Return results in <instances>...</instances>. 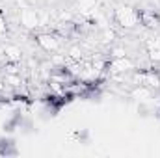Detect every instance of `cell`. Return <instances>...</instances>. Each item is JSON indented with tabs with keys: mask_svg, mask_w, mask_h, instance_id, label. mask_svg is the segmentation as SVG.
Returning a JSON list of instances; mask_svg holds the SVG:
<instances>
[{
	"mask_svg": "<svg viewBox=\"0 0 160 158\" xmlns=\"http://www.w3.org/2000/svg\"><path fill=\"white\" fill-rule=\"evenodd\" d=\"M36 39H38V45L45 52L54 54V52H60V48H62V39L56 34H39Z\"/></svg>",
	"mask_w": 160,
	"mask_h": 158,
	"instance_id": "obj_5",
	"label": "cell"
},
{
	"mask_svg": "<svg viewBox=\"0 0 160 158\" xmlns=\"http://www.w3.org/2000/svg\"><path fill=\"white\" fill-rule=\"evenodd\" d=\"M6 34H8V22H6L4 15H0V39H2Z\"/></svg>",
	"mask_w": 160,
	"mask_h": 158,
	"instance_id": "obj_17",
	"label": "cell"
},
{
	"mask_svg": "<svg viewBox=\"0 0 160 158\" xmlns=\"http://www.w3.org/2000/svg\"><path fill=\"white\" fill-rule=\"evenodd\" d=\"M128 97L132 99V101H136V102H140V104H149V102H153V89L151 87H147V86H143V84H136L130 91H128Z\"/></svg>",
	"mask_w": 160,
	"mask_h": 158,
	"instance_id": "obj_6",
	"label": "cell"
},
{
	"mask_svg": "<svg viewBox=\"0 0 160 158\" xmlns=\"http://www.w3.org/2000/svg\"><path fill=\"white\" fill-rule=\"evenodd\" d=\"M75 7H77V11H78L82 17L89 19L101 6H99V0H77L75 2Z\"/></svg>",
	"mask_w": 160,
	"mask_h": 158,
	"instance_id": "obj_8",
	"label": "cell"
},
{
	"mask_svg": "<svg viewBox=\"0 0 160 158\" xmlns=\"http://www.w3.org/2000/svg\"><path fill=\"white\" fill-rule=\"evenodd\" d=\"M28 2H30V4H32V2H36V0H28Z\"/></svg>",
	"mask_w": 160,
	"mask_h": 158,
	"instance_id": "obj_19",
	"label": "cell"
},
{
	"mask_svg": "<svg viewBox=\"0 0 160 158\" xmlns=\"http://www.w3.org/2000/svg\"><path fill=\"white\" fill-rule=\"evenodd\" d=\"M149 52V60L153 63H158L160 62V48H153V50H147Z\"/></svg>",
	"mask_w": 160,
	"mask_h": 158,
	"instance_id": "obj_16",
	"label": "cell"
},
{
	"mask_svg": "<svg viewBox=\"0 0 160 158\" xmlns=\"http://www.w3.org/2000/svg\"><path fill=\"white\" fill-rule=\"evenodd\" d=\"M6 84L9 87H21L22 86V78H21V73H8L6 75Z\"/></svg>",
	"mask_w": 160,
	"mask_h": 158,
	"instance_id": "obj_10",
	"label": "cell"
},
{
	"mask_svg": "<svg viewBox=\"0 0 160 158\" xmlns=\"http://www.w3.org/2000/svg\"><path fill=\"white\" fill-rule=\"evenodd\" d=\"M106 69L110 73H132V71H136V63L128 56L112 58V62H106Z\"/></svg>",
	"mask_w": 160,
	"mask_h": 158,
	"instance_id": "obj_4",
	"label": "cell"
},
{
	"mask_svg": "<svg viewBox=\"0 0 160 158\" xmlns=\"http://www.w3.org/2000/svg\"><path fill=\"white\" fill-rule=\"evenodd\" d=\"M145 47H147V50H153V48H160V36H153V37H147V39H145Z\"/></svg>",
	"mask_w": 160,
	"mask_h": 158,
	"instance_id": "obj_13",
	"label": "cell"
},
{
	"mask_svg": "<svg viewBox=\"0 0 160 158\" xmlns=\"http://www.w3.org/2000/svg\"><path fill=\"white\" fill-rule=\"evenodd\" d=\"M130 80L132 84H143L151 89H160V75L155 71H132Z\"/></svg>",
	"mask_w": 160,
	"mask_h": 158,
	"instance_id": "obj_2",
	"label": "cell"
},
{
	"mask_svg": "<svg viewBox=\"0 0 160 158\" xmlns=\"http://www.w3.org/2000/svg\"><path fill=\"white\" fill-rule=\"evenodd\" d=\"M158 15H160V4H158Z\"/></svg>",
	"mask_w": 160,
	"mask_h": 158,
	"instance_id": "obj_20",
	"label": "cell"
},
{
	"mask_svg": "<svg viewBox=\"0 0 160 158\" xmlns=\"http://www.w3.org/2000/svg\"><path fill=\"white\" fill-rule=\"evenodd\" d=\"M0 54L4 56L6 62H19L22 60V48L19 45H13V43H6L0 47Z\"/></svg>",
	"mask_w": 160,
	"mask_h": 158,
	"instance_id": "obj_7",
	"label": "cell"
},
{
	"mask_svg": "<svg viewBox=\"0 0 160 158\" xmlns=\"http://www.w3.org/2000/svg\"><path fill=\"white\" fill-rule=\"evenodd\" d=\"M56 19L60 21V24L71 22V21H73V13H71L69 9H58V11H56Z\"/></svg>",
	"mask_w": 160,
	"mask_h": 158,
	"instance_id": "obj_12",
	"label": "cell"
},
{
	"mask_svg": "<svg viewBox=\"0 0 160 158\" xmlns=\"http://www.w3.org/2000/svg\"><path fill=\"white\" fill-rule=\"evenodd\" d=\"M114 2H119V4H127L128 0H114Z\"/></svg>",
	"mask_w": 160,
	"mask_h": 158,
	"instance_id": "obj_18",
	"label": "cell"
},
{
	"mask_svg": "<svg viewBox=\"0 0 160 158\" xmlns=\"http://www.w3.org/2000/svg\"><path fill=\"white\" fill-rule=\"evenodd\" d=\"M114 21L125 30H132L142 22L140 13L136 11V7H132L128 4H121L114 9Z\"/></svg>",
	"mask_w": 160,
	"mask_h": 158,
	"instance_id": "obj_1",
	"label": "cell"
},
{
	"mask_svg": "<svg viewBox=\"0 0 160 158\" xmlns=\"http://www.w3.org/2000/svg\"><path fill=\"white\" fill-rule=\"evenodd\" d=\"M38 15H39V26H48L50 24V13L47 9H39Z\"/></svg>",
	"mask_w": 160,
	"mask_h": 158,
	"instance_id": "obj_14",
	"label": "cell"
},
{
	"mask_svg": "<svg viewBox=\"0 0 160 158\" xmlns=\"http://www.w3.org/2000/svg\"><path fill=\"white\" fill-rule=\"evenodd\" d=\"M110 54H112V58H123V56H128V52H127V48L125 47H112L110 48Z\"/></svg>",
	"mask_w": 160,
	"mask_h": 158,
	"instance_id": "obj_15",
	"label": "cell"
},
{
	"mask_svg": "<svg viewBox=\"0 0 160 158\" xmlns=\"http://www.w3.org/2000/svg\"><path fill=\"white\" fill-rule=\"evenodd\" d=\"M116 37H118V34H116L114 28H110V26H104L102 28V32H101V41L102 43H112Z\"/></svg>",
	"mask_w": 160,
	"mask_h": 158,
	"instance_id": "obj_11",
	"label": "cell"
},
{
	"mask_svg": "<svg viewBox=\"0 0 160 158\" xmlns=\"http://www.w3.org/2000/svg\"><path fill=\"white\" fill-rule=\"evenodd\" d=\"M67 58L73 60V62H82V60H84V50H82V47H80V45H73V47H69V50H67Z\"/></svg>",
	"mask_w": 160,
	"mask_h": 158,
	"instance_id": "obj_9",
	"label": "cell"
},
{
	"mask_svg": "<svg viewBox=\"0 0 160 158\" xmlns=\"http://www.w3.org/2000/svg\"><path fill=\"white\" fill-rule=\"evenodd\" d=\"M19 24H21L24 30H36V28L39 26V15H38V9H34L32 6L19 9Z\"/></svg>",
	"mask_w": 160,
	"mask_h": 158,
	"instance_id": "obj_3",
	"label": "cell"
}]
</instances>
